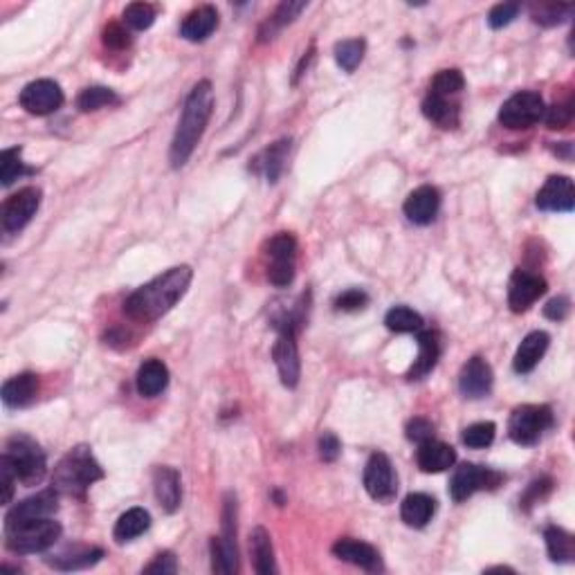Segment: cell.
I'll list each match as a JSON object with an SVG mask.
<instances>
[{
  "label": "cell",
  "instance_id": "cell-31",
  "mask_svg": "<svg viewBox=\"0 0 575 575\" xmlns=\"http://www.w3.org/2000/svg\"><path fill=\"white\" fill-rule=\"evenodd\" d=\"M250 551L255 558V571L259 575H273L277 573V564H274V549L270 533L264 526H256L250 533Z\"/></svg>",
  "mask_w": 575,
  "mask_h": 575
},
{
  "label": "cell",
  "instance_id": "cell-28",
  "mask_svg": "<svg viewBox=\"0 0 575 575\" xmlns=\"http://www.w3.org/2000/svg\"><path fill=\"white\" fill-rule=\"evenodd\" d=\"M434 513H436V501L425 492L407 495L400 506V517L409 528H425L432 522Z\"/></svg>",
  "mask_w": 575,
  "mask_h": 575
},
{
  "label": "cell",
  "instance_id": "cell-27",
  "mask_svg": "<svg viewBox=\"0 0 575 575\" xmlns=\"http://www.w3.org/2000/svg\"><path fill=\"white\" fill-rule=\"evenodd\" d=\"M135 384H138V391L142 398L160 396L166 389V384H169V369H166V364L162 360L151 357V360H147L138 369Z\"/></svg>",
  "mask_w": 575,
  "mask_h": 575
},
{
  "label": "cell",
  "instance_id": "cell-16",
  "mask_svg": "<svg viewBox=\"0 0 575 575\" xmlns=\"http://www.w3.org/2000/svg\"><path fill=\"white\" fill-rule=\"evenodd\" d=\"M57 510H58V492L52 488V490H43L39 492V495L18 501V504L9 510L7 517H4V526L52 517Z\"/></svg>",
  "mask_w": 575,
  "mask_h": 575
},
{
  "label": "cell",
  "instance_id": "cell-8",
  "mask_svg": "<svg viewBox=\"0 0 575 575\" xmlns=\"http://www.w3.org/2000/svg\"><path fill=\"white\" fill-rule=\"evenodd\" d=\"M544 111L546 106L540 93L522 90V93H515L513 97L506 99L504 106L499 108V124L510 130L533 129L544 117Z\"/></svg>",
  "mask_w": 575,
  "mask_h": 575
},
{
  "label": "cell",
  "instance_id": "cell-32",
  "mask_svg": "<svg viewBox=\"0 0 575 575\" xmlns=\"http://www.w3.org/2000/svg\"><path fill=\"white\" fill-rule=\"evenodd\" d=\"M546 551H549L551 562L555 564H571L575 560V540L569 531L560 526H549L544 531Z\"/></svg>",
  "mask_w": 575,
  "mask_h": 575
},
{
  "label": "cell",
  "instance_id": "cell-44",
  "mask_svg": "<svg viewBox=\"0 0 575 575\" xmlns=\"http://www.w3.org/2000/svg\"><path fill=\"white\" fill-rule=\"evenodd\" d=\"M573 112H575L573 102L571 99H567V102L553 103L551 108H546L544 117H542V120L546 121V126H549V129L562 130V129H567V126H571Z\"/></svg>",
  "mask_w": 575,
  "mask_h": 575
},
{
  "label": "cell",
  "instance_id": "cell-3",
  "mask_svg": "<svg viewBox=\"0 0 575 575\" xmlns=\"http://www.w3.org/2000/svg\"><path fill=\"white\" fill-rule=\"evenodd\" d=\"M99 479H103V470L93 456L90 447L76 445L54 468L52 486L58 495L79 497L81 499L88 492V488L97 483Z\"/></svg>",
  "mask_w": 575,
  "mask_h": 575
},
{
  "label": "cell",
  "instance_id": "cell-24",
  "mask_svg": "<svg viewBox=\"0 0 575 575\" xmlns=\"http://www.w3.org/2000/svg\"><path fill=\"white\" fill-rule=\"evenodd\" d=\"M288 153H290V138L277 139V142L270 144L264 153H259V156L252 160L250 169H255L256 174H264L265 178H268V183L274 184L279 178H282L283 169H286Z\"/></svg>",
  "mask_w": 575,
  "mask_h": 575
},
{
  "label": "cell",
  "instance_id": "cell-53",
  "mask_svg": "<svg viewBox=\"0 0 575 575\" xmlns=\"http://www.w3.org/2000/svg\"><path fill=\"white\" fill-rule=\"evenodd\" d=\"M18 483L16 474H13L12 465L4 459H0V488H3V504H12L13 499V486Z\"/></svg>",
  "mask_w": 575,
  "mask_h": 575
},
{
  "label": "cell",
  "instance_id": "cell-17",
  "mask_svg": "<svg viewBox=\"0 0 575 575\" xmlns=\"http://www.w3.org/2000/svg\"><path fill=\"white\" fill-rule=\"evenodd\" d=\"M273 360L277 364L279 378L283 387L294 389L301 378V360H299L297 335L294 333H279L277 342L273 346Z\"/></svg>",
  "mask_w": 575,
  "mask_h": 575
},
{
  "label": "cell",
  "instance_id": "cell-4",
  "mask_svg": "<svg viewBox=\"0 0 575 575\" xmlns=\"http://www.w3.org/2000/svg\"><path fill=\"white\" fill-rule=\"evenodd\" d=\"M61 533V524L54 522L52 517L13 524V526H4V546L18 555L43 553L57 544Z\"/></svg>",
  "mask_w": 575,
  "mask_h": 575
},
{
  "label": "cell",
  "instance_id": "cell-1",
  "mask_svg": "<svg viewBox=\"0 0 575 575\" xmlns=\"http://www.w3.org/2000/svg\"><path fill=\"white\" fill-rule=\"evenodd\" d=\"M192 279L193 270L189 265H175V268L157 274L156 279L130 292V297L124 301L126 317L133 321H144V324L157 321L184 297Z\"/></svg>",
  "mask_w": 575,
  "mask_h": 575
},
{
  "label": "cell",
  "instance_id": "cell-33",
  "mask_svg": "<svg viewBox=\"0 0 575 575\" xmlns=\"http://www.w3.org/2000/svg\"><path fill=\"white\" fill-rule=\"evenodd\" d=\"M103 558L102 549H75L72 553H61L57 558L48 560L49 567L58 569V571H79V569H88L97 564Z\"/></svg>",
  "mask_w": 575,
  "mask_h": 575
},
{
  "label": "cell",
  "instance_id": "cell-22",
  "mask_svg": "<svg viewBox=\"0 0 575 575\" xmlns=\"http://www.w3.org/2000/svg\"><path fill=\"white\" fill-rule=\"evenodd\" d=\"M416 463L423 472L438 474L450 470L456 463V450L443 441H427L420 443L418 452H416Z\"/></svg>",
  "mask_w": 575,
  "mask_h": 575
},
{
  "label": "cell",
  "instance_id": "cell-18",
  "mask_svg": "<svg viewBox=\"0 0 575 575\" xmlns=\"http://www.w3.org/2000/svg\"><path fill=\"white\" fill-rule=\"evenodd\" d=\"M405 216L411 220L414 225H425L434 223V219L438 216V210H441V192L432 184H423V187L414 189V192L407 196L405 201Z\"/></svg>",
  "mask_w": 575,
  "mask_h": 575
},
{
  "label": "cell",
  "instance_id": "cell-41",
  "mask_svg": "<svg viewBox=\"0 0 575 575\" xmlns=\"http://www.w3.org/2000/svg\"><path fill=\"white\" fill-rule=\"evenodd\" d=\"M465 88V79L461 70H441L432 79L429 85V94H438V97H454Z\"/></svg>",
  "mask_w": 575,
  "mask_h": 575
},
{
  "label": "cell",
  "instance_id": "cell-7",
  "mask_svg": "<svg viewBox=\"0 0 575 575\" xmlns=\"http://www.w3.org/2000/svg\"><path fill=\"white\" fill-rule=\"evenodd\" d=\"M551 427L553 409L549 405H522L510 414L508 420V434L517 445H535Z\"/></svg>",
  "mask_w": 575,
  "mask_h": 575
},
{
  "label": "cell",
  "instance_id": "cell-36",
  "mask_svg": "<svg viewBox=\"0 0 575 575\" xmlns=\"http://www.w3.org/2000/svg\"><path fill=\"white\" fill-rule=\"evenodd\" d=\"M117 102H120V97L115 94V90L106 88V85H90V88L81 90V94L76 97V108L81 112H93L99 108L112 106Z\"/></svg>",
  "mask_w": 575,
  "mask_h": 575
},
{
  "label": "cell",
  "instance_id": "cell-2",
  "mask_svg": "<svg viewBox=\"0 0 575 575\" xmlns=\"http://www.w3.org/2000/svg\"><path fill=\"white\" fill-rule=\"evenodd\" d=\"M211 112H214V88H211V81L202 79L189 93L183 108V117H180L178 129H175L174 142H171L169 162L174 169L187 165L189 157L193 156L207 124H210Z\"/></svg>",
  "mask_w": 575,
  "mask_h": 575
},
{
  "label": "cell",
  "instance_id": "cell-51",
  "mask_svg": "<svg viewBox=\"0 0 575 575\" xmlns=\"http://www.w3.org/2000/svg\"><path fill=\"white\" fill-rule=\"evenodd\" d=\"M317 450H319L321 461L333 463V461H337V456L342 454V443H339V438L335 436V434L324 432L319 436V443H317Z\"/></svg>",
  "mask_w": 575,
  "mask_h": 575
},
{
  "label": "cell",
  "instance_id": "cell-21",
  "mask_svg": "<svg viewBox=\"0 0 575 575\" xmlns=\"http://www.w3.org/2000/svg\"><path fill=\"white\" fill-rule=\"evenodd\" d=\"M549 344L551 337L544 330H533V333H528L526 337L522 339V344L517 346V353H515L513 369L522 375L531 373V371L540 364L542 357L546 355Z\"/></svg>",
  "mask_w": 575,
  "mask_h": 575
},
{
  "label": "cell",
  "instance_id": "cell-12",
  "mask_svg": "<svg viewBox=\"0 0 575 575\" xmlns=\"http://www.w3.org/2000/svg\"><path fill=\"white\" fill-rule=\"evenodd\" d=\"M63 90L52 79H36L18 94V102L30 115H52L63 106Z\"/></svg>",
  "mask_w": 575,
  "mask_h": 575
},
{
  "label": "cell",
  "instance_id": "cell-29",
  "mask_svg": "<svg viewBox=\"0 0 575 575\" xmlns=\"http://www.w3.org/2000/svg\"><path fill=\"white\" fill-rule=\"evenodd\" d=\"M423 115L441 129H456L461 120L459 103L438 94H427L423 102Z\"/></svg>",
  "mask_w": 575,
  "mask_h": 575
},
{
  "label": "cell",
  "instance_id": "cell-14",
  "mask_svg": "<svg viewBox=\"0 0 575 575\" xmlns=\"http://www.w3.org/2000/svg\"><path fill=\"white\" fill-rule=\"evenodd\" d=\"M537 210L555 211V214H571L575 207V187L569 175H551L544 187L537 192Z\"/></svg>",
  "mask_w": 575,
  "mask_h": 575
},
{
  "label": "cell",
  "instance_id": "cell-37",
  "mask_svg": "<svg viewBox=\"0 0 575 575\" xmlns=\"http://www.w3.org/2000/svg\"><path fill=\"white\" fill-rule=\"evenodd\" d=\"M366 43L364 39H346L339 40L335 45V61L342 67L344 72H355V67L360 66L362 58H364Z\"/></svg>",
  "mask_w": 575,
  "mask_h": 575
},
{
  "label": "cell",
  "instance_id": "cell-15",
  "mask_svg": "<svg viewBox=\"0 0 575 575\" xmlns=\"http://www.w3.org/2000/svg\"><path fill=\"white\" fill-rule=\"evenodd\" d=\"M546 292V279L528 270H515L508 286V306L513 312H526Z\"/></svg>",
  "mask_w": 575,
  "mask_h": 575
},
{
  "label": "cell",
  "instance_id": "cell-46",
  "mask_svg": "<svg viewBox=\"0 0 575 575\" xmlns=\"http://www.w3.org/2000/svg\"><path fill=\"white\" fill-rule=\"evenodd\" d=\"M551 490H553V481H551L549 477L535 479V481H533L531 486L526 488V492H524L522 508L524 510H531L533 506L540 504V501H544L546 497L551 495Z\"/></svg>",
  "mask_w": 575,
  "mask_h": 575
},
{
  "label": "cell",
  "instance_id": "cell-55",
  "mask_svg": "<svg viewBox=\"0 0 575 575\" xmlns=\"http://www.w3.org/2000/svg\"><path fill=\"white\" fill-rule=\"evenodd\" d=\"M312 57H315V45H310V49H308V52L301 57V61H299L297 70H294V76H292V84H297V81L301 79L303 75H306V70H308V66H310Z\"/></svg>",
  "mask_w": 575,
  "mask_h": 575
},
{
  "label": "cell",
  "instance_id": "cell-35",
  "mask_svg": "<svg viewBox=\"0 0 575 575\" xmlns=\"http://www.w3.org/2000/svg\"><path fill=\"white\" fill-rule=\"evenodd\" d=\"M308 3H303V0H286V3H282L277 7V12L270 16V21L265 22L264 30H261V40H268L273 39V34L277 30H282V27H286L288 22H292L294 18L299 16V13L306 9Z\"/></svg>",
  "mask_w": 575,
  "mask_h": 575
},
{
  "label": "cell",
  "instance_id": "cell-48",
  "mask_svg": "<svg viewBox=\"0 0 575 575\" xmlns=\"http://www.w3.org/2000/svg\"><path fill=\"white\" fill-rule=\"evenodd\" d=\"M268 282L277 288H288L294 282V261L268 264Z\"/></svg>",
  "mask_w": 575,
  "mask_h": 575
},
{
  "label": "cell",
  "instance_id": "cell-10",
  "mask_svg": "<svg viewBox=\"0 0 575 575\" xmlns=\"http://www.w3.org/2000/svg\"><path fill=\"white\" fill-rule=\"evenodd\" d=\"M364 490L369 497L380 504H389L396 499L398 492V477L393 472L391 459L382 452H375L369 456L364 468Z\"/></svg>",
  "mask_w": 575,
  "mask_h": 575
},
{
  "label": "cell",
  "instance_id": "cell-49",
  "mask_svg": "<svg viewBox=\"0 0 575 575\" xmlns=\"http://www.w3.org/2000/svg\"><path fill=\"white\" fill-rule=\"evenodd\" d=\"M103 45L111 49L129 48L130 45L129 31H126L120 22H108V25L103 27Z\"/></svg>",
  "mask_w": 575,
  "mask_h": 575
},
{
  "label": "cell",
  "instance_id": "cell-34",
  "mask_svg": "<svg viewBox=\"0 0 575 575\" xmlns=\"http://www.w3.org/2000/svg\"><path fill=\"white\" fill-rule=\"evenodd\" d=\"M384 324L393 333H420L425 326V319L420 312H416L409 306H393L384 317Z\"/></svg>",
  "mask_w": 575,
  "mask_h": 575
},
{
  "label": "cell",
  "instance_id": "cell-19",
  "mask_svg": "<svg viewBox=\"0 0 575 575\" xmlns=\"http://www.w3.org/2000/svg\"><path fill=\"white\" fill-rule=\"evenodd\" d=\"M333 555L342 562L360 567L364 571H382V560L380 553L371 544L362 540H353V537H344L333 544Z\"/></svg>",
  "mask_w": 575,
  "mask_h": 575
},
{
  "label": "cell",
  "instance_id": "cell-11",
  "mask_svg": "<svg viewBox=\"0 0 575 575\" xmlns=\"http://www.w3.org/2000/svg\"><path fill=\"white\" fill-rule=\"evenodd\" d=\"M40 189L39 187H25L18 193L9 196L3 205V214H0V220H3V229L7 234H16L30 223L36 216L40 207Z\"/></svg>",
  "mask_w": 575,
  "mask_h": 575
},
{
  "label": "cell",
  "instance_id": "cell-45",
  "mask_svg": "<svg viewBox=\"0 0 575 575\" xmlns=\"http://www.w3.org/2000/svg\"><path fill=\"white\" fill-rule=\"evenodd\" d=\"M519 9H522V4L519 3H499L495 4V7L490 9V13H488V25L492 27V30H501V27L510 25V22L517 18Z\"/></svg>",
  "mask_w": 575,
  "mask_h": 575
},
{
  "label": "cell",
  "instance_id": "cell-26",
  "mask_svg": "<svg viewBox=\"0 0 575 575\" xmlns=\"http://www.w3.org/2000/svg\"><path fill=\"white\" fill-rule=\"evenodd\" d=\"M441 351H443L441 335L434 333V330H423V333H418V357H416L414 366L409 369L407 378L423 380L425 375L432 373L438 357H441Z\"/></svg>",
  "mask_w": 575,
  "mask_h": 575
},
{
  "label": "cell",
  "instance_id": "cell-30",
  "mask_svg": "<svg viewBox=\"0 0 575 575\" xmlns=\"http://www.w3.org/2000/svg\"><path fill=\"white\" fill-rule=\"evenodd\" d=\"M151 526V515L144 508H130L124 515H120L115 528H112V537H115L117 544H126V542H133L135 537H139L142 533L148 531Z\"/></svg>",
  "mask_w": 575,
  "mask_h": 575
},
{
  "label": "cell",
  "instance_id": "cell-42",
  "mask_svg": "<svg viewBox=\"0 0 575 575\" xmlns=\"http://www.w3.org/2000/svg\"><path fill=\"white\" fill-rule=\"evenodd\" d=\"M156 16L157 9L148 3H133L124 9V22L138 31L148 30L156 22Z\"/></svg>",
  "mask_w": 575,
  "mask_h": 575
},
{
  "label": "cell",
  "instance_id": "cell-47",
  "mask_svg": "<svg viewBox=\"0 0 575 575\" xmlns=\"http://www.w3.org/2000/svg\"><path fill=\"white\" fill-rule=\"evenodd\" d=\"M369 303V294L360 288H351V290H344L337 299H335V308L342 312H357L362 308H366Z\"/></svg>",
  "mask_w": 575,
  "mask_h": 575
},
{
  "label": "cell",
  "instance_id": "cell-9",
  "mask_svg": "<svg viewBox=\"0 0 575 575\" xmlns=\"http://www.w3.org/2000/svg\"><path fill=\"white\" fill-rule=\"evenodd\" d=\"M501 481H504V474L497 472V470L481 468V465L474 463H463L452 474L450 497L456 504H461V501L470 499L479 490H495V488H499Z\"/></svg>",
  "mask_w": 575,
  "mask_h": 575
},
{
  "label": "cell",
  "instance_id": "cell-39",
  "mask_svg": "<svg viewBox=\"0 0 575 575\" xmlns=\"http://www.w3.org/2000/svg\"><path fill=\"white\" fill-rule=\"evenodd\" d=\"M265 256H268V264L294 261L297 259V238L288 232H279L277 237H273L265 243Z\"/></svg>",
  "mask_w": 575,
  "mask_h": 575
},
{
  "label": "cell",
  "instance_id": "cell-52",
  "mask_svg": "<svg viewBox=\"0 0 575 575\" xmlns=\"http://www.w3.org/2000/svg\"><path fill=\"white\" fill-rule=\"evenodd\" d=\"M175 571H178V560H175V555L171 553V551H165V553L156 555V560H153L148 567H144V573L169 575V573H175Z\"/></svg>",
  "mask_w": 575,
  "mask_h": 575
},
{
  "label": "cell",
  "instance_id": "cell-20",
  "mask_svg": "<svg viewBox=\"0 0 575 575\" xmlns=\"http://www.w3.org/2000/svg\"><path fill=\"white\" fill-rule=\"evenodd\" d=\"M153 492H156L157 504L162 510L174 515L175 510L183 506V481H180V472L174 468H156L153 472Z\"/></svg>",
  "mask_w": 575,
  "mask_h": 575
},
{
  "label": "cell",
  "instance_id": "cell-54",
  "mask_svg": "<svg viewBox=\"0 0 575 575\" xmlns=\"http://www.w3.org/2000/svg\"><path fill=\"white\" fill-rule=\"evenodd\" d=\"M571 312V301L569 297H555L544 306V317L551 321H564Z\"/></svg>",
  "mask_w": 575,
  "mask_h": 575
},
{
  "label": "cell",
  "instance_id": "cell-43",
  "mask_svg": "<svg viewBox=\"0 0 575 575\" xmlns=\"http://www.w3.org/2000/svg\"><path fill=\"white\" fill-rule=\"evenodd\" d=\"M533 12V21L537 25H544V27H553L560 25L569 13L573 12L571 4H533L531 7Z\"/></svg>",
  "mask_w": 575,
  "mask_h": 575
},
{
  "label": "cell",
  "instance_id": "cell-38",
  "mask_svg": "<svg viewBox=\"0 0 575 575\" xmlns=\"http://www.w3.org/2000/svg\"><path fill=\"white\" fill-rule=\"evenodd\" d=\"M21 147L4 148L3 151V157H0V180H3V187L13 184L21 175L31 174V169H27L25 162L21 160Z\"/></svg>",
  "mask_w": 575,
  "mask_h": 575
},
{
  "label": "cell",
  "instance_id": "cell-13",
  "mask_svg": "<svg viewBox=\"0 0 575 575\" xmlns=\"http://www.w3.org/2000/svg\"><path fill=\"white\" fill-rule=\"evenodd\" d=\"M492 384H495V373H492V366L488 364L483 357H479V355L470 357L459 373L461 396L470 398V400H481V398L490 396Z\"/></svg>",
  "mask_w": 575,
  "mask_h": 575
},
{
  "label": "cell",
  "instance_id": "cell-50",
  "mask_svg": "<svg viewBox=\"0 0 575 575\" xmlns=\"http://www.w3.org/2000/svg\"><path fill=\"white\" fill-rule=\"evenodd\" d=\"M405 434L409 441L418 443L420 445V443H427L434 438V425L429 423L427 418H411L409 423H407Z\"/></svg>",
  "mask_w": 575,
  "mask_h": 575
},
{
  "label": "cell",
  "instance_id": "cell-6",
  "mask_svg": "<svg viewBox=\"0 0 575 575\" xmlns=\"http://www.w3.org/2000/svg\"><path fill=\"white\" fill-rule=\"evenodd\" d=\"M211 571L232 575L238 571L237 549V497H225L223 506V535L211 540Z\"/></svg>",
  "mask_w": 575,
  "mask_h": 575
},
{
  "label": "cell",
  "instance_id": "cell-25",
  "mask_svg": "<svg viewBox=\"0 0 575 575\" xmlns=\"http://www.w3.org/2000/svg\"><path fill=\"white\" fill-rule=\"evenodd\" d=\"M3 396L4 407L9 409H18V407H27L34 402V398L39 396V375L36 373H21L9 378L3 384Z\"/></svg>",
  "mask_w": 575,
  "mask_h": 575
},
{
  "label": "cell",
  "instance_id": "cell-5",
  "mask_svg": "<svg viewBox=\"0 0 575 575\" xmlns=\"http://www.w3.org/2000/svg\"><path fill=\"white\" fill-rule=\"evenodd\" d=\"M3 459L12 465L13 474L22 486H36V483L43 481L45 472H48L45 452L40 450L34 438L25 436V434H16V436L9 438Z\"/></svg>",
  "mask_w": 575,
  "mask_h": 575
},
{
  "label": "cell",
  "instance_id": "cell-40",
  "mask_svg": "<svg viewBox=\"0 0 575 575\" xmlns=\"http://www.w3.org/2000/svg\"><path fill=\"white\" fill-rule=\"evenodd\" d=\"M497 436V425L490 420H483V423H474L470 427L463 429V445L472 447V450H483V447H490L495 443Z\"/></svg>",
  "mask_w": 575,
  "mask_h": 575
},
{
  "label": "cell",
  "instance_id": "cell-23",
  "mask_svg": "<svg viewBox=\"0 0 575 575\" xmlns=\"http://www.w3.org/2000/svg\"><path fill=\"white\" fill-rule=\"evenodd\" d=\"M219 27V12L211 4H202V7L193 9L184 16L183 25H180V36L192 43H201V40H207L214 30Z\"/></svg>",
  "mask_w": 575,
  "mask_h": 575
}]
</instances>
